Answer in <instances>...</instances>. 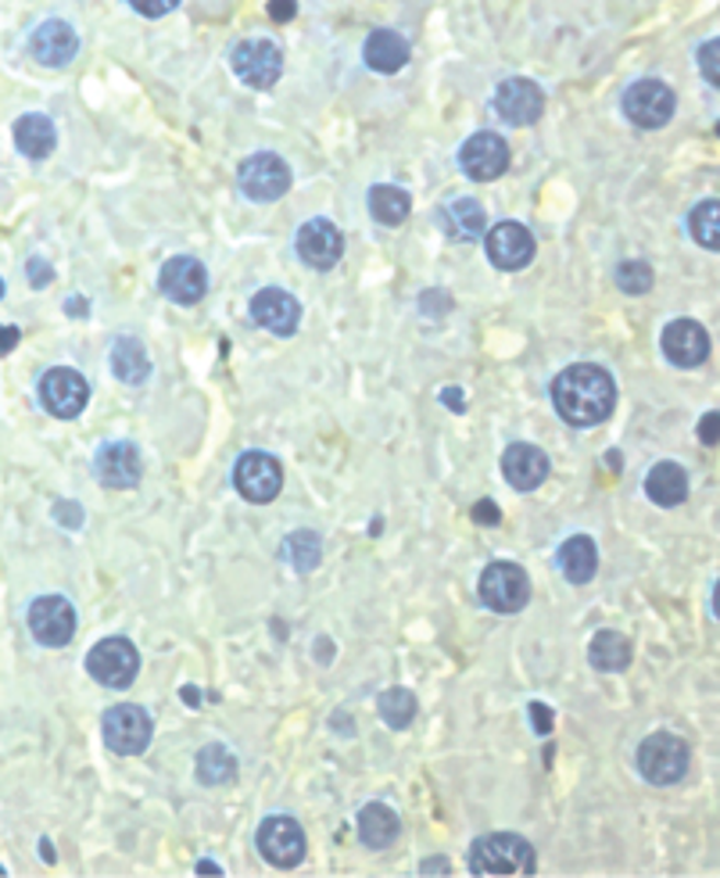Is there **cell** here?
<instances>
[{"label": "cell", "mask_w": 720, "mask_h": 878, "mask_svg": "<svg viewBox=\"0 0 720 878\" xmlns=\"http://www.w3.org/2000/svg\"><path fill=\"white\" fill-rule=\"evenodd\" d=\"M30 631L50 649L69 646L76 635V606L65 595H39L30 606Z\"/></svg>", "instance_id": "cell-13"}, {"label": "cell", "mask_w": 720, "mask_h": 878, "mask_svg": "<svg viewBox=\"0 0 720 878\" xmlns=\"http://www.w3.org/2000/svg\"><path fill=\"white\" fill-rule=\"evenodd\" d=\"M638 775L652 785H674L685 778L688 771V746L685 739L671 736V731H656V736H649L642 746H638Z\"/></svg>", "instance_id": "cell-3"}, {"label": "cell", "mask_w": 720, "mask_h": 878, "mask_svg": "<svg viewBox=\"0 0 720 878\" xmlns=\"http://www.w3.org/2000/svg\"><path fill=\"white\" fill-rule=\"evenodd\" d=\"M101 731L112 753L137 756L151 746V717L148 710H140L137 703H118V707H112L104 714Z\"/></svg>", "instance_id": "cell-7"}, {"label": "cell", "mask_w": 720, "mask_h": 878, "mask_svg": "<svg viewBox=\"0 0 720 878\" xmlns=\"http://www.w3.org/2000/svg\"><path fill=\"white\" fill-rule=\"evenodd\" d=\"M495 109L510 126H530L545 112V94L530 79H505L495 90Z\"/></svg>", "instance_id": "cell-19"}, {"label": "cell", "mask_w": 720, "mask_h": 878, "mask_svg": "<svg viewBox=\"0 0 720 878\" xmlns=\"http://www.w3.org/2000/svg\"><path fill=\"white\" fill-rule=\"evenodd\" d=\"M674 90L660 79H638L624 94V115L642 129H660L674 118Z\"/></svg>", "instance_id": "cell-8"}, {"label": "cell", "mask_w": 720, "mask_h": 878, "mask_svg": "<svg viewBox=\"0 0 720 878\" xmlns=\"http://www.w3.org/2000/svg\"><path fill=\"white\" fill-rule=\"evenodd\" d=\"M484 248H488L491 265H495V270H505V273L524 270V265L535 262V251H538L535 233H530L524 223H513V219L491 226L488 237H484Z\"/></svg>", "instance_id": "cell-10"}, {"label": "cell", "mask_w": 720, "mask_h": 878, "mask_svg": "<svg viewBox=\"0 0 720 878\" xmlns=\"http://www.w3.org/2000/svg\"><path fill=\"white\" fill-rule=\"evenodd\" d=\"M39 402L58 420H76L90 402V384L69 366H55L39 377Z\"/></svg>", "instance_id": "cell-9"}, {"label": "cell", "mask_w": 720, "mask_h": 878, "mask_svg": "<svg viewBox=\"0 0 720 878\" xmlns=\"http://www.w3.org/2000/svg\"><path fill=\"white\" fill-rule=\"evenodd\" d=\"M663 355L671 358L674 366L692 369L706 363V355H710V338H706V330L696 319H674V323L663 330Z\"/></svg>", "instance_id": "cell-22"}, {"label": "cell", "mask_w": 720, "mask_h": 878, "mask_svg": "<svg viewBox=\"0 0 720 878\" xmlns=\"http://www.w3.org/2000/svg\"><path fill=\"white\" fill-rule=\"evenodd\" d=\"M219 871H222V868H219V864H212V860H202V864H197V875H219Z\"/></svg>", "instance_id": "cell-49"}, {"label": "cell", "mask_w": 720, "mask_h": 878, "mask_svg": "<svg viewBox=\"0 0 720 878\" xmlns=\"http://www.w3.org/2000/svg\"><path fill=\"white\" fill-rule=\"evenodd\" d=\"M552 406L570 427H598L613 417L617 406V384L603 366L578 363L567 366L552 380Z\"/></svg>", "instance_id": "cell-1"}, {"label": "cell", "mask_w": 720, "mask_h": 878, "mask_svg": "<svg viewBox=\"0 0 720 878\" xmlns=\"http://www.w3.org/2000/svg\"><path fill=\"white\" fill-rule=\"evenodd\" d=\"M527 714H530V721H535V731H538V736H549V731H552V710L545 707V703L535 699V703H530V707H527Z\"/></svg>", "instance_id": "cell-40"}, {"label": "cell", "mask_w": 720, "mask_h": 878, "mask_svg": "<svg viewBox=\"0 0 720 878\" xmlns=\"http://www.w3.org/2000/svg\"><path fill=\"white\" fill-rule=\"evenodd\" d=\"M251 319L276 338H290L301 323V305L295 295H287V290L265 287L251 298Z\"/></svg>", "instance_id": "cell-18"}, {"label": "cell", "mask_w": 720, "mask_h": 878, "mask_svg": "<svg viewBox=\"0 0 720 878\" xmlns=\"http://www.w3.org/2000/svg\"><path fill=\"white\" fill-rule=\"evenodd\" d=\"M442 402H445L448 409H456V412H462V409H466V402H462V391H459V388H445V391H442Z\"/></svg>", "instance_id": "cell-47"}, {"label": "cell", "mask_w": 720, "mask_h": 878, "mask_svg": "<svg viewBox=\"0 0 720 878\" xmlns=\"http://www.w3.org/2000/svg\"><path fill=\"white\" fill-rule=\"evenodd\" d=\"M0 298H4V281H0Z\"/></svg>", "instance_id": "cell-51"}, {"label": "cell", "mask_w": 720, "mask_h": 878, "mask_svg": "<svg viewBox=\"0 0 720 878\" xmlns=\"http://www.w3.org/2000/svg\"><path fill=\"white\" fill-rule=\"evenodd\" d=\"M538 860L527 840L513 832H491L480 835L470 846V871L473 875H535Z\"/></svg>", "instance_id": "cell-2"}, {"label": "cell", "mask_w": 720, "mask_h": 878, "mask_svg": "<svg viewBox=\"0 0 720 878\" xmlns=\"http://www.w3.org/2000/svg\"><path fill=\"white\" fill-rule=\"evenodd\" d=\"M699 437H702V445H717L720 442V417H717V412H706V417H702Z\"/></svg>", "instance_id": "cell-42"}, {"label": "cell", "mask_w": 720, "mask_h": 878, "mask_svg": "<svg viewBox=\"0 0 720 878\" xmlns=\"http://www.w3.org/2000/svg\"><path fill=\"white\" fill-rule=\"evenodd\" d=\"M237 187L244 191L251 202H276V197H284L290 191V169L279 155L259 151L240 162Z\"/></svg>", "instance_id": "cell-4"}, {"label": "cell", "mask_w": 720, "mask_h": 878, "mask_svg": "<svg viewBox=\"0 0 720 878\" xmlns=\"http://www.w3.org/2000/svg\"><path fill=\"white\" fill-rule=\"evenodd\" d=\"M588 660L595 671H606V674H617V671H628L631 668V642L624 638L620 631H598L588 646Z\"/></svg>", "instance_id": "cell-30"}, {"label": "cell", "mask_w": 720, "mask_h": 878, "mask_svg": "<svg viewBox=\"0 0 720 878\" xmlns=\"http://www.w3.org/2000/svg\"><path fill=\"white\" fill-rule=\"evenodd\" d=\"M549 456L538 448V445H527V442H516L502 452V474L505 481H510L516 491H535L541 488V481L549 477Z\"/></svg>", "instance_id": "cell-23"}, {"label": "cell", "mask_w": 720, "mask_h": 878, "mask_svg": "<svg viewBox=\"0 0 720 878\" xmlns=\"http://www.w3.org/2000/svg\"><path fill=\"white\" fill-rule=\"evenodd\" d=\"M25 270H30V284L33 287H47L50 281H55V270H50L44 259H30V265H25Z\"/></svg>", "instance_id": "cell-41"}, {"label": "cell", "mask_w": 720, "mask_h": 878, "mask_svg": "<svg viewBox=\"0 0 720 878\" xmlns=\"http://www.w3.org/2000/svg\"><path fill=\"white\" fill-rule=\"evenodd\" d=\"M480 598H484V606L495 609V614H516V609H524L530 598V581L524 574V567H516L510 560H495L480 574Z\"/></svg>", "instance_id": "cell-6"}, {"label": "cell", "mask_w": 720, "mask_h": 878, "mask_svg": "<svg viewBox=\"0 0 720 878\" xmlns=\"http://www.w3.org/2000/svg\"><path fill=\"white\" fill-rule=\"evenodd\" d=\"M499 505L495 502H488V499H480L477 505H473V521L477 524H499Z\"/></svg>", "instance_id": "cell-45"}, {"label": "cell", "mask_w": 720, "mask_h": 878, "mask_svg": "<svg viewBox=\"0 0 720 878\" xmlns=\"http://www.w3.org/2000/svg\"><path fill=\"white\" fill-rule=\"evenodd\" d=\"M688 230L706 251L720 248V205L713 202V197H710V202L696 205V212L688 216Z\"/></svg>", "instance_id": "cell-36"}, {"label": "cell", "mask_w": 720, "mask_h": 878, "mask_svg": "<svg viewBox=\"0 0 720 878\" xmlns=\"http://www.w3.org/2000/svg\"><path fill=\"white\" fill-rule=\"evenodd\" d=\"M556 563L563 570V578L570 584H588L598 570V552H595V541L588 535H573L559 545L556 552Z\"/></svg>", "instance_id": "cell-25"}, {"label": "cell", "mask_w": 720, "mask_h": 878, "mask_svg": "<svg viewBox=\"0 0 720 878\" xmlns=\"http://www.w3.org/2000/svg\"><path fill=\"white\" fill-rule=\"evenodd\" d=\"M645 495L671 510V505H682L688 499V474L677 467V463H656L645 477Z\"/></svg>", "instance_id": "cell-27"}, {"label": "cell", "mask_w": 720, "mask_h": 878, "mask_svg": "<svg viewBox=\"0 0 720 878\" xmlns=\"http://www.w3.org/2000/svg\"><path fill=\"white\" fill-rule=\"evenodd\" d=\"M129 4H133V11H140V15L162 19V15H169V11L180 8V0H129Z\"/></svg>", "instance_id": "cell-39"}, {"label": "cell", "mask_w": 720, "mask_h": 878, "mask_svg": "<svg viewBox=\"0 0 720 878\" xmlns=\"http://www.w3.org/2000/svg\"><path fill=\"white\" fill-rule=\"evenodd\" d=\"M398 832H402V821L388 803H366L358 810V840L369 850H388L398 840Z\"/></svg>", "instance_id": "cell-26"}, {"label": "cell", "mask_w": 720, "mask_h": 878, "mask_svg": "<svg viewBox=\"0 0 720 878\" xmlns=\"http://www.w3.org/2000/svg\"><path fill=\"white\" fill-rule=\"evenodd\" d=\"M717 58H720V44L717 39H706L702 50H699V69L706 76V83L717 87L720 83V69H717Z\"/></svg>", "instance_id": "cell-38"}, {"label": "cell", "mask_w": 720, "mask_h": 878, "mask_svg": "<svg viewBox=\"0 0 720 878\" xmlns=\"http://www.w3.org/2000/svg\"><path fill=\"white\" fill-rule=\"evenodd\" d=\"M233 72L240 83L255 87V90H270L279 72H284V55L273 39H244V44L233 47Z\"/></svg>", "instance_id": "cell-11"}, {"label": "cell", "mask_w": 720, "mask_h": 878, "mask_svg": "<svg viewBox=\"0 0 720 878\" xmlns=\"http://www.w3.org/2000/svg\"><path fill=\"white\" fill-rule=\"evenodd\" d=\"M0 875H8V868H4V864H0Z\"/></svg>", "instance_id": "cell-52"}, {"label": "cell", "mask_w": 720, "mask_h": 878, "mask_svg": "<svg viewBox=\"0 0 720 878\" xmlns=\"http://www.w3.org/2000/svg\"><path fill=\"white\" fill-rule=\"evenodd\" d=\"M112 374L123 384H144L151 377V358L137 338H118L112 344Z\"/></svg>", "instance_id": "cell-31"}, {"label": "cell", "mask_w": 720, "mask_h": 878, "mask_svg": "<svg viewBox=\"0 0 720 878\" xmlns=\"http://www.w3.org/2000/svg\"><path fill=\"white\" fill-rule=\"evenodd\" d=\"M55 516H58L61 524H69V527L83 524V510H79V502H58L55 505Z\"/></svg>", "instance_id": "cell-44"}, {"label": "cell", "mask_w": 720, "mask_h": 878, "mask_svg": "<svg viewBox=\"0 0 720 878\" xmlns=\"http://www.w3.org/2000/svg\"><path fill=\"white\" fill-rule=\"evenodd\" d=\"M437 219H442L448 237H456V241H477V237L488 230L484 208H480L473 197H459V202H448Z\"/></svg>", "instance_id": "cell-29"}, {"label": "cell", "mask_w": 720, "mask_h": 878, "mask_svg": "<svg viewBox=\"0 0 720 878\" xmlns=\"http://www.w3.org/2000/svg\"><path fill=\"white\" fill-rule=\"evenodd\" d=\"M19 344V327H0V355H8Z\"/></svg>", "instance_id": "cell-46"}, {"label": "cell", "mask_w": 720, "mask_h": 878, "mask_svg": "<svg viewBox=\"0 0 720 878\" xmlns=\"http://www.w3.org/2000/svg\"><path fill=\"white\" fill-rule=\"evenodd\" d=\"M255 843H259V854L270 864H276V868H295L305 857V832H301V824L287 814L265 818L259 824Z\"/></svg>", "instance_id": "cell-12"}, {"label": "cell", "mask_w": 720, "mask_h": 878, "mask_svg": "<svg viewBox=\"0 0 720 878\" xmlns=\"http://www.w3.org/2000/svg\"><path fill=\"white\" fill-rule=\"evenodd\" d=\"M377 710L384 717V725L409 728L412 717H416V696H412L409 688H384L377 699Z\"/></svg>", "instance_id": "cell-35"}, {"label": "cell", "mask_w": 720, "mask_h": 878, "mask_svg": "<svg viewBox=\"0 0 720 878\" xmlns=\"http://www.w3.org/2000/svg\"><path fill=\"white\" fill-rule=\"evenodd\" d=\"M434 871L448 875V871H452V864H448V860H426V864H423V875H434Z\"/></svg>", "instance_id": "cell-48"}, {"label": "cell", "mask_w": 720, "mask_h": 878, "mask_svg": "<svg viewBox=\"0 0 720 878\" xmlns=\"http://www.w3.org/2000/svg\"><path fill=\"white\" fill-rule=\"evenodd\" d=\"M237 778V756L219 746V742H208V746L197 750V782L202 785H226Z\"/></svg>", "instance_id": "cell-32"}, {"label": "cell", "mask_w": 720, "mask_h": 878, "mask_svg": "<svg viewBox=\"0 0 720 878\" xmlns=\"http://www.w3.org/2000/svg\"><path fill=\"white\" fill-rule=\"evenodd\" d=\"M652 281H656V276H652V265L649 262L631 259V262H620L617 265V287L624 290V295H649Z\"/></svg>", "instance_id": "cell-37"}, {"label": "cell", "mask_w": 720, "mask_h": 878, "mask_svg": "<svg viewBox=\"0 0 720 878\" xmlns=\"http://www.w3.org/2000/svg\"><path fill=\"white\" fill-rule=\"evenodd\" d=\"M183 699L191 703V707H197V692L194 688H183Z\"/></svg>", "instance_id": "cell-50"}, {"label": "cell", "mask_w": 720, "mask_h": 878, "mask_svg": "<svg viewBox=\"0 0 720 878\" xmlns=\"http://www.w3.org/2000/svg\"><path fill=\"white\" fill-rule=\"evenodd\" d=\"M55 144H58V129L47 115H22L15 123V148L25 158H33V162L47 158L55 151Z\"/></svg>", "instance_id": "cell-28"}, {"label": "cell", "mask_w": 720, "mask_h": 878, "mask_svg": "<svg viewBox=\"0 0 720 878\" xmlns=\"http://www.w3.org/2000/svg\"><path fill=\"white\" fill-rule=\"evenodd\" d=\"M79 50V36L69 22L50 19L44 25H36V33L30 36V55L47 65V69H65Z\"/></svg>", "instance_id": "cell-20"}, {"label": "cell", "mask_w": 720, "mask_h": 878, "mask_svg": "<svg viewBox=\"0 0 720 878\" xmlns=\"http://www.w3.org/2000/svg\"><path fill=\"white\" fill-rule=\"evenodd\" d=\"M87 671L93 674V682H101L108 688H126L133 685V677L140 671V653L129 638H101V642L90 649Z\"/></svg>", "instance_id": "cell-5"}, {"label": "cell", "mask_w": 720, "mask_h": 878, "mask_svg": "<svg viewBox=\"0 0 720 878\" xmlns=\"http://www.w3.org/2000/svg\"><path fill=\"white\" fill-rule=\"evenodd\" d=\"M93 474L104 488H137L144 477L140 448L133 442H108L93 456Z\"/></svg>", "instance_id": "cell-16"}, {"label": "cell", "mask_w": 720, "mask_h": 878, "mask_svg": "<svg viewBox=\"0 0 720 878\" xmlns=\"http://www.w3.org/2000/svg\"><path fill=\"white\" fill-rule=\"evenodd\" d=\"M341 251H344V237L330 219H309L298 230V255L305 259V265H312V270H330V265H338Z\"/></svg>", "instance_id": "cell-21"}, {"label": "cell", "mask_w": 720, "mask_h": 878, "mask_svg": "<svg viewBox=\"0 0 720 878\" xmlns=\"http://www.w3.org/2000/svg\"><path fill=\"white\" fill-rule=\"evenodd\" d=\"M459 166L470 180L477 183H491L499 180L505 169H510V144H505L499 133H473L470 140L459 148Z\"/></svg>", "instance_id": "cell-14"}, {"label": "cell", "mask_w": 720, "mask_h": 878, "mask_svg": "<svg viewBox=\"0 0 720 878\" xmlns=\"http://www.w3.org/2000/svg\"><path fill=\"white\" fill-rule=\"evenodd\" d=\"M284 560L298 570V574H309V570L319 567L323 560V538L316 535V531H295V535H287L284 541Z\"/></svg>", "instance_id": "cell-34"}, {"label": "cell", "mask_w": 720, "mask_h": 878, "mask_svg": "<svg viewBox=\"0 0 720 878\" xmlns=\"http://www.w3.org/2000/svg\"><path fill=\"white\" fill-rule=\"evenodd\" d=\"M409 194L402 187H391V183H380V187L369 191V212L373 219L384 223V226H402L409 219Z\"/></svg>", "instance_id": "cell-33"}, {"label": "cell", "mask_w": 720, "mask_h": 878, "mask_svg": "<svg viewBox=\"0 0 720 878\" xmlns=\"http://www.w3.org/2000/svg\"><path fill=\"white\" fill-rule=\"evenodd\" d=\"M363 58H366V65L373 72H384V76L402 72L405 61H409V39L402 33H395V30H373L369 39H366Z\"/></svg>", "instance_id": "cell-24"}, {"label": "cell", "mask_w": 720, "mask_h": 878, "mask_svg": "<svg viewBox=\"0 0 720 878\" xmlns=\"http://www.w3.org/2000/svg\"><path fill=\"white\" fill-rule=\"evenodd\" d=\"M298 15V0H270V19L273 22H290Z\"/></svg>", "instance_id": "cell-43"}, {"label": "cell", "mask_w": 720, "mask_h": 878, "mask_svg": "<svg viewBox=\"0 0 720 878\" xmlns=\"http://www.w3.org/2000/svg\"><path fill=\"white\" fill-rule=\"evenodd\" d=\"M158 284H162V295L176 305H197L208 290V273L205 265L191 259V255H176L162 265L158 273Z\"/></svg>", "instance_id": "cell-17"}, {"label": "cell", "mask_w": 720, "mask_h": 878, "mask_svg": "<svg viewBox=\"0 0 720 878\" xmlns=\"http://www.w3.org/2000/svg\"><path fill=\"white\" fill-rule=\"evenodd\" d=\"M233 484L248 502H273L279 495V488H284V470L265 452H244L237 459Z\"/></svg>", "instance_id": "cell-15"}]
</instances>
